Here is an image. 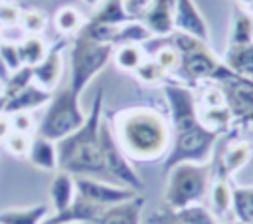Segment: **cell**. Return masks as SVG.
<instances>
[{
    "label": "cell",
    "instance_id": "cell-1",
    "mask_svg": "<svg viewBox=\"0 0 253 224\" xmlns=\"http://www.w3.org/2000/svg\"><path fill=\"white\" fill-rule=\"evenodd\" d=\"M117 141L125 155L134 161L152 163L164 159L170 147L172 131L166 113L156 107H126L111 117Z\"/></svg>",
    "mask_w": 253,
    "mask_h": 224
},
{
    "label": "cell",
    "instance_id": "cell-2",
    "mask_svg": "<svg viewBox=\"0 0 253 224\" xmlns=\"http://www.w3.org/2000/svg\"><path fill=\"white\" fill-rule=\"evenodd\" d=\"M101 119H103V91L95 95L83 125L55 143L59 170L69 172L73 176H93V178L107 176L101 145H99Z\"/></svg>",
    "mask_w": 253,
    "mask_h": 224
},
{
    "label": "cell",
    "instance_id": "cell-3",
    "mask_svg": "<svg viewBox=\"0 0 253 224\" xmlns=\"http://www.w3.org/2000/svg\"><path fill=\"white\" fill-rule=\"evenodd\" d=\"M213 176L211 161L206 165L198 163H180L168 170V182L164 200L170 210H178L190 204L200 202L210 188Z\"/></svg>",
    "mask_w": 253,
    "mask_h": 224
},
{
    "label": "cell",
    "instance_id": "cell-4",
    "mask_svg": "<svg viewBox=\"0 0 253 224\" xmlns=\"http://www.w3.org/2000/svg\"><path fill=\"white\" fill-rule=\"evenodd\" d=\"M79 99L81 97L71 89L69 83L51 93V99L45 105V113L38 125V135L57 143L63 137L77 131L87 115L83 113Z\"/></svg>",
    "mask_w": 253,
    "mask_h": 224
},
{
    "label": "cell",
    "instance_id": "cell-5",
    "mask_svg": "<svg viewBox=\"0 0 253 224\" xmlns=\"http://www.w3.org/2000/svg\"><path fill=\"white\" fill-rule=\"evenodd\" d=\"M113 44H99L91 38H87L81 30L75 34L71 46H69V57H71V89L81 97L85 87L91 83V79L111 61L113 57Z\"/></svg>",
    "mask_w": 253,
    "mask_h": 224
},
{
    "label": "cell",
    "instance_id": "cell-6",
    "mask_svg": "<svg viewBox=\"0 0 253 224\" xmlns=\"http://www.w3.org/2000/svg\"><path fill=\"white\" fill-rule=\"evenodd\" d=\"M219 133L204 127L202 123L172 133L170 139V147L168 153L162 159V170L168 172L172 167L180 165V163H198V165H206L211 161L213 155V147L217 143Z\"/></svg>",
    "mask_w": 253,
    "mask_h": 224
},
{
    "label": "cell",
    "instance_id": "cell-7",
    "mask_svg": "<svg viewBox=\"0 0 253 224\" xmlns=\"http://www.w3.org/2000/svg\"><path fill=\"white\" fill-rule=\"evenodd\" d=\"M99 145H101V155H103V165H105L107 176L126 188L142 190L144 184H142L138 172L132 168L130 159L121 149L117 135L113 131V125L107 117H103L99 123Z\"/></svg>",
    "mask_w": 253,
    "mask_h": 224
},
{
    "label": "cell",
    "instance_id": "cell-8",
    "mask_svg": "<svg viewBox=\"0 0 253 224\" xmlns=\"http://www.w3.org/2000/svg\"><path fill=\"white\" fill-rule=\"evenodd\" d=\"M178 73L184 75L188 81H208V83H225L233 77H237L221 59H217L208 46H202L186 56H182Z\"/></svg>",
    "mask_w": 253,
    "mask_h": 224
},
{
    "label": "cell",
    "instance_id": "cell-9",
    "mask_svg": "<svg viewBox=\"0 0 253 224\" xmlns=\"http://www.w3.org/2000/svg\"><path fill=\"white\" fill-rule=\"evenodd\" d=\"M75 178V190L79 196L87 198L93 204H99L103 208L121 204L125 200H130L136 196V190L126 188L123 184H115V182H107L101 178H93V176H73Z\"/></svg>",
    "mask_w": 253,
    "mask_h": 224
},
{
    "label": "cell",
    "instance_id": "cell-10",
    "mask_svg": "<svg viewBox=\"0 0 253 224\" xmlns=\"http://www.w3.org/2000/svg\"><path fill=\"white\" fill-rule=\"evenodd\" d=\"M174 32H182L202 40L204 44L210 42V28L194 0H174Z\"/></svg>",
    "mask_w": 253,
    "mask_h": 224
},
{
    "label": "cell",
    "instance_id": "cell-11",
    "mask_svg": "<svg viewBox=\"0 0 253 224\" xmlns=\"http://www.w3.org/2000/svg\"><path fill=\"white\" fill-rule=\"evenodd\" d=\"M67 48V40H59L53 48H49L47 56L32 67V81L45 91H53L63 73V50Z\"/></svg>",
    "mask_w": 253,
    "mask_h": 224
},
{
    "label": "cell",
    "instance_id": "cell-12",
    "mask_svg": "<svg viewBox=\"0 0 253 224\" xmlns=\"http://www.w3.org/2000/svg\"><path fill=\"white\" fill-rule=\"evenodd\" d=\"M225 93V105L233 115V123L253 113V81L243 77H233L221 83Z\"/></svg>",
    "mask_w": 253,
    "mask_h": 224
},
{
    "label": "cell",
    "instance_id": "cell-13",
    "mask_svg": "<svg viewBox=\"0 0 253 224\" xmlns=\"http://www.w3.org/2000/svg\"><path fill=\"white\" fill-rule=\"evenodd\" d=\"M103 210H105L103 206L93 204L87 198L75 194L73 202L65 210L55 212L53 216L45 218L43 224H93L103 214Z\"/></svg>",
    "mask_w": 253,
    "mask_h": 224
},
{
    "label": "cell",
    "instance_id": "cell-14",
    "mask_svg": "<svg viewBox=\"0 0 253 224\" xmlns=\"http://www.w3.org/2000/svg\"><path fill=\"white\" fill-rule=\"evenodd\" d=\"M142 22L152 36H170L174 32V0H152L150 8L142 16Z\"/></svg>",
    "mask_w": 253,
    "mask_h": 224
},
{
    "label": "cell",
    "instance_id": "cell-15",
    "mask_svg": "<svg viewBox=\"0 0 253 224\" xmlns=\"http://www.w3.org/2000/svg\"><path fill=\"white\" fill-rule=\"evenodd\" d=\"M142 208H144V198L136 194L130 200L105 208L103 214L93 224H140Z\"/></svg>",
    "mask_w": 253,
    "mask_h": 224
},
{
    "label": "cell",
    "instance_id": "cell-16",
    "mask_svg": "<svg viewBox=\"0 0 253 224\" xmlns=\"http://www.w3.org/2000/svg\"><path fill=\"white\" fill-rule=\"evenodd\" d=\"M51 99V91L42 89L40 85H36L34 81L24 87L20 93H16L14 97L6 99V107H4V115H12L18 111H34L42 105H47V101Z\"/></svg>",
    "mask_w": 253,
    "mask_h": 224
},
{
    "label": "cell",
    "instance_id": "cell-17",
    "mask_svg": "<svg viewBox=\"0 0 253 224\" xmlns=\"http://www.w3.org/2000/svg\"><path fill=\"white\" fill-rule=\"evenodd\" d=\"M223 63L243 79L253 81V44H241V46H227Z\"/></svg>",
    "mask_w": 253,
    "mask_h": 224
},
{
    "label": "cell",
    "instance_id": "cell-18",
    "mask_svg": "<svg viewBox=\"0 0 253 224\" xmlns=\"http://www.w3.org/2000/svg\"><path fill=\"white\" fill-rule=\"evenodd\" d=\"M28 161L42 168V170H55L57 168V151H55V143L42 137V135H36L32 137V143H30V149H28Z\"/></svg>",
    "mask_w": 253,
    "mask_h": 224
},
{
    "label": "cell",
    "instance_id": "cell-19",
    "mask_svg": "<svg viewBox=\"0 0 253 224\" xmlns=\"http://www.w3.org/2000/svg\"><path fill=\"white\" fill-rule=\"evenodd\" d=\"M251 155H253V149H251V143H249V141H235V143H231V145L227 147V151L223 153L221 163L217 165V170L213 168V165H211V168H213V172H219V174L229 176L231 172L243 168V167L249 163Z\"/></svg>",
    "mask_w": 253,
    "mask_h": 224
},
{
    "label": "cell",
    "instance_id": "cell-20",
    "mask_svg": "<svg viewBox=\"0 0 253 224\" xmlns=\"http://www.w3.org/2000/svg\"><path fill=\"white\" fill-rule=\"evenodd\" d=\"M75 194H77V190H75V178H73V174L59 170L53 176L51 184H49V198H51V204H53L55 212L65 210L73 202Z\"/></svg>",
    "mask_w": 253,
    "mask_h": 224
},
{
    "label": "cell",
    "instance_id": "cell-21",
    "mask_svg": "<svg viewBox=\"0 0 253 224\" xmlns=\"http://www.w3.org/2000/svg\"><path fill=\"white\" fill-rule=\"evenodd\" d=\"M47 212H49L47 204H36L28 208H8L0 212V224H43Z\"/></svg>",
    "mask_w": 253,
    "mask_h": 224
},
{
    "label": "cell",
    "instance_id": "cell-22",
    "mask_svg": "<svg viewBox=\"0 0 253 224\" xmlns=\"http://www.w3.org/2000/svg\"><path fill=\"white\" fill-rule=\"evenodd\" d=\"M210 204H211V212L219 218L225 216L231 210V202H233V188L227 182V176L217 174L213 182H210Z\"/></svg>",
    "mask_w": 253,
    "mask_h": 224
},
{
    "label": "cell",
    "instance_id": "cell-23",
    "mask_svg": "<svg viewBox=\"0 0 253 224\" xmlns=\"http://www.w3.org/2000/svg\"><path fill=\"white\" fill-rule=\"evenodd\" d=\"M91 20L105 24V26H121V24L130 22L132 18L126 14L123 0H99L97 10Z\"/></svg>",
    "mask_w": 253,
    "mask_h": 224
},
{
    "label": "cell",
    "instance_id": "cell-24",
    "mask_svg": "<svg viewBox=\"0 0 253 224\" xmlns=\"http://www.w3.org/2000/svg\"><path fill=\"white\" fill-rule=\"evenodd\" d=\"M152 32L146 28V24L142 20H130L126 24H121L115 32L113 38V46H123V44H146L148 40H152Z\"/></svg>",
    "mask_w": 253,
    "mask_h": 224
},
{
    "label": "cell",
    "instance_id": "cell-25",
    "mask_svg": "<svg viewBox=\"0 0 253 224\" xmlns=\"http://www.w3.org/2000/svg\"><path fill=\"white\" fill-rule=\"evenodd\" d=\"M18 52H20L22 65L34 67L47 56L49 48H47V42L42 36H24L18 42Z\"/></svg>",
    "mask_w": 253,
    "mask_h": 224
},
{
    "label": "cell",
    "instance_id": "cell-26",
    "mask_svg": "<svg viewBox=\"0 0 253 224\" xmlns=\"http://www.w3.org/2000/svg\"><path fill=\"white\" fill-rule=\"evenodd\" d=\"M200 123L215 133H227L233 127V115L227 105L219 107H200Z\"/></svg>",
    "mask_w": 253,
    "mask_h": 224
},
{
    "label": "cell",
    "instance_id": "cell-27",
    "mask_svg": "<svg viewBox=\"0 0 253 224\" xmlns=\"http://www.w3.org/2000/svg\"><path fill=\"white\" fill-rule=\"evenodd\" d=\"M253 44V14L245 8H237L233 14V26L229 36V46Z\"/></svg>",
    "mask_w": 253,
    "mask_h": 224
},
{
    "label": "cell",
    "instance_id": "cell-28",
    "mask_svg": "<svg viewBox=\"0 0 253 224\" xmlns=\"http://www.w3.org/2000/svg\"><path fill=\"white\" fill-rule=\"evenodd\" d=\"M144 50L138 44H123V46H115L113 50V57L117 67H121L123 71H134L142 61H144Z\"/></svg>",
    "mask_w": 253,
    "mask_h": 224
},
{
    "label": "cell",
    "instance_id": "cell-29",
    "mask_svg": "<svg viewBox=\"0 0 253 224\" xmlns=\"http://www.w3.org/2000/svg\"><path fill=\"white\" fill-rule=\"evenodd\" d=\"M172 216L176 220L184 222V224H219L217 216L200 202L178 208V210H172Z\"/></svg>",
    "mask_w": 253,
    "mask_h": 224
},
{
    "label": "cell",
    "instance_id": "cell-30",
    "mask_svg": "<svg viewBox=\"0 0 253 224\" xmlns=\"http://www.w3.org/2000/svg\"><path fill=\"white\" fill-rule=\"evenodd\" d=\"M231 210L235 214V220L243 224H253V186L233 188Z\"/></svg>",
    "mask_w": 253,
    "mask_h": 224
},
{
    "label": "cell",
    "instance_id": "cell-31",
    "mask_svg": "<svg viewBox=\"0 0 253 224\" xmlns=\"http://www.w3.org/2000/svg\"><path fill=\"white\" fill-rule=\"evenodd\" d=\"M53 24L61 34H77L83 26V16L73 6H61L53 16Z\"/></svg>",
    "mask_w": 253,
    "mask_h": 224
},
{
    "label": "cell",
    "instance_id": "cell-32",
    "mask_svg": "<svg viewBox=\"0 0 253 224\" xmlns=\"http://www.w3.org/2000/svg\"><path fill=\"white\" fill-rule=\"evenodd\" d=\"M166 40H168V38H166ZM150 57L156 61V65H158L166 75H170V73L178 71L180 61H182L180 52H178L174 46H170V42H166L164 46H160V48H158Z\"/></svg>",
    "mask_w": 253,
    "mask_h": 224
},
{
    "label": "cell",
    "instance_id": "cell-33",
    "mask_svg": "<svg viewBox=\"0 0 253 224\" xmlns=\"http://www.w3.org/2000/svg\"><path fill=\"white\" fill-rule=\"evenodd\" d=\"M47 24V18L42 10L38 8H28V10H22V16H20V28L26 36H40L43 32Z\"/></svg>",
    "mask_w": 253,
    "mask_h": 224
},
{
    "label": "cell",
    "instance_id": "cell-34",
    "mask_svg": "<svg viewBox=\"0 0 253 224\" xmlns=\"http://www.w3.org/2000/svg\"><path fill=\"white\" fill-rule=\"evenodd\" d=\"M30 83H32V67L22 65L18 71L10 73L8 81L4 83L2 93H4V97H6V99H10V97H14L16 93H20L24 87H28Z\"/></svg>",
    "mask_w": 253,
    "mask_h": 224
},
{
    "label": "cell",
    "instance_id": "cell-35",
    "mask_svg": "<svg viewBox=\"0 0 253 224\" xmlns=\"http://www.w3.org/2000/svg\"><path fill=\"white\" fill-rule=\"evenodd\" d=\"M134 73L142 83H148V85H158L166 81V73L156 65L152 57H144V61L134 69Z\"/></svg>",
    "mask_w": 253,
    "mask_h": 224
},
{
    "label": "cell",
    "instance_id": "cell-36",
    "mask_svg": "<svg viewBox=\"0 0 253 224\" xmlns=\"http://www.w3.org/2000/svg\"><path fill=\"white\" fill-rule=\"evenodd\" d=\"M0 57L2 63L6 65L8 73H14L22 67V59H20V52H18V44L16 42H0Z\"/></svg>",
    "mask_w": 253,
    "mask_h": 224
},
{
    "label": "cell",
    "instance_id": "cell-37",
    "mask_svg": "<svg viewBox=\"0 0 253 224\" xmlns=\"http://www.w3.org/2000/svg\"><path fill=\"white\" fill-rule=\"evenodd\" d=\"M200 107H219L225 105V93L219 83H208V87L198 95Z\"/></svg>",
    "mask_w": 253,
    "mask_h": 224
},
{
    "label": "cell",
    "instance_id": "cell-38",
    "mask_svg": "<svg viewBox=\"0 0 253 224\" xmlns=\"http://www.w3.org/2000/svg\"><path fill=\"white\" fill-rule=\"evenodd\" d=\"M4 143H6V149H8L12 155H16V157H26V155H28V149H30V143H32V137L12 131V133L6 137Z\"/></svg>",
    "mask_w": 253,
    "mask_h": 224
},
{
    "label": "cell",
    "instance_id": "cell-39",
    "mask_svg": "<svg viewBox=\"0 0 253 224\" xmlns=\"http://www.w3.org/2000/svg\"><path fill=\"white\" fill-rule=\"evenodd\" d=\"M8 119H10V127H12V131H16V133L30 135V133L36 129L34 117H32V113H28V111L12 113V115H8Z\"/></svg>",
    "mask_w": 253,
    "mask_h": 224
},
{
    "label": "cell",
    "instance_id": "cell-40",
    "mask_svg": "<svg viewBox=\"0 0 253 224\" xmlns=\"http://www.w3.org/2000/svg\"><path fill=\"white\" fill-rule=\"evenodd\" d=\"M22 10L14 2H0V26L2 28H14L20 24Z\"/></svg>",
    "mask_w": 253,
    "mask_h": 224
},
{
    "label": "cell",
    "instance_id": "cell-41",
    "mask_svg": "<svg viewBox=\"0 0 253 224\" xmlns=\"http://www.w3.org/2000/svg\"><path fill=\"white\" fill-rule=\"evenodd\" d=\"M123 4H125L126 14H128L132 20H142V16H144V12L150 8L152 0H123Z\"/></svg>",
    "mask_w": 253,
    "mask_h": 224
},
{
    "label": "cell",
    "instance_id": "cell-42",
    "mask_svg": "<svg viewBox=\"0 0 253 224\" xmlns=\"http://www.w3.org/2000/svg\"><path fill=\"white\" fill-rule=\"evenodd\" d=\"M12 133V127H10V119L8 115H2L0 117V141H6V137Z\"/></svg>",
    "mask_w": 253,
    "mask_h": 224
},
{
    "label": "cell",
    "instance_id": "cell-43",
    "mask_svg": "<svg viewBox=\"0 0 253 224\" xmlns=\"http://www.w3.org/2000/svg\"><path fill=\"white\" fill-rule=\"evenodd\" d=\"M4 107H6V97H4V93L0 91V117L4 115Z\"/></svg>",
    "mask_w": 253,
    "mask_h": 224
},
{
    "label": "cell",
    "instance_id": "cell-44",
    "mask_svg": "<svg viewBox=\"0 0 253 224\" xmlns=\"http://www.w3.org/2000/svg\"><path fill=\"white\" fill-rule=\"evenodd\" d=\"M239 6H243V8H251L253 6V0H235Z\"/></svg>",
    "mask_w": 253,
    "mask_h": 224
},
{
    "label": "cell",
    "instance_id": "cell-45",
    "mask_svg": "<svg viewBox=\"0 0 253 224\" xmlns=\"http://www.w3.org/2000/svg\"><path fill=\"white\" fill-rule=\"evenodd\" d=\"M83 2H85L87 6H97V4H99V0H83Z\"/></svg>",
    "mask_w": 253,
    "mask_h": 224
},
{
    "label": "cell",
    "instance_id": "cell-46",
    "mask_svg": "<svg viewBox=\"0 0 253 224\" xmlns=\"http://www.w3.org/2000/svg\"><path fill=\"white\" fill-rule=\"evenodd\" d=\"M229 224H243V222H239V220H235V222H229Z\"/></svg>",
    "mask_w": 253,
    "mask_h": 224
},
{
    "label": "cell",
    "instance_id": "cell-47",
    "mask_svg": "<svg viewBox=\"0 0 253 224\" xmlns=\"http://www.w3.org/2000/svg\"><path fill=\"white\" fill-rule=\"evenodd\" d=\"M2 2H14V0H2Z\"/></svg>",
    "mask_w": 253,
    "mask_h": 224
},
{
    "label": "cell",
    "instance_id": "cell-48",
    "mask_svg": "<svg viewBox=\"0 0 253 224\" xmlns=\"http://www.w3.org/2000/svg\"><path fill=\"white\" fill-rule=\"evenodd\" d=\"M0 42H2V32H0Z\"/></svg>",
    "mask_w": 253,
    "mask_h": 224
},
{
    "label": "cell",
    "instance_id": "cell-49",
    "mask_svg": "<svg viewBox=\"0 0 253 224\" xmlns=\"http://www.w3.org/2000/svg\"><path fill=\"white\" fill-rule=\"evenodd\" d=\"M154 224H160V222H154Z\"/></svg>",
    "mask_w": 253,
    "mask_h": 224
}]
</instances>
